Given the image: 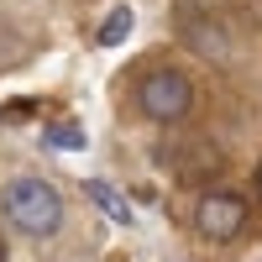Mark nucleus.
<instances>
[{
    "mask_svg": "<svg viewBox=\"0 0 262 262\" xmlns=\"http://www.w3.org/2000/svg\"><path fill=\"white\" fill-rule=\"evenodd\" d=\"M137 100H142V111H147L152 121H179V116H189L194 90H189V79H184L179 69H152V74L142 79Z\"/></svg>",
    "mask_w": 262,
    "mask_h": 262,
    "instance_id": "obj_2",
    "label": "nucleus"
},
{
    "mask_svg": "<svg viewBox=\"0 0 262 262\" xmlns=\"http://www.w3.org/2000/svg\"><path fill=\"white\" fill-rule=\"evenodd\" d=\"M48 142L53 147H84V131L79 126H48Z\"/></svg>",
    "mask_w": 262,
    "mask_h": 262,
    "instance_id": "obj_5",
    "label": "nucleus"
},
{
    "mask_svg": "<svg viewBox=\"0 0 262 262\" xmlns=\"http://www.w3.org/2000/svg\"><path fill=\"white\" fill-rule=\"evenodd\" d=\"M90 200H95L100 210H111V215H116V221H126V210L116 205V194H111V189H105V184H90Z\"/></svg>",
    "mask_w": 262,
    "mask_h": 262,
    "instance_id": "obj_6",
    "label": "nucleus"
},
{
    "mask_svg": "<svg viewBox=\"0 0 262 262\" xmlns=\"http://www.w3.org/2000/svg\"><path fill=\"white\" fill-rule=\"evenodd\" d=\"M126 32H131V11H126V6H116V11H111V21H105V32H100V42H105V48H116Z\"/></svg>",
    "mask_w": 262,
    "mask_h": 262,
    "instance_id": "obj_4",
    "label": "nucleus"
},
{
    "mask_svg": "<svg viewBox=\"0 0 262 262\" xmlns=\"http://www.w3.org/2000/svg\"><path fill=\"white\" fill-rule=\"evenodd\" d=\"M247 226V200L242 194H205L200 200V231L210 242H231Z\"/></svg>",
    "mask_w": 262,
    "mask_h": 262,
    "instance_id": "obj_3",
    "label": "nucleus"
},
{
    "mask_svg": "<svg viewBox=\"0 0 262 262\" xmlns=\"http://www.w3.org/2000/svg\"><path fill=\"white\" fill-rule=\"evenodd\" d=\"M6 215H11V226H21L27 236H53L63 226V200H58V189L42 184V179H16L6 189Z\"/></svg>",
    "mask_w": 262,
    "mask_h": 262,
    "instance_id": "obj_1",
    "label": "nucleus"
},
{
    "mask_svg": "<svg viewBox=\"0 0 262 262\" xmlns=\"http://www.w3.org/2000/svg\"><path fill=\"white\" fill-rule=\"evenodd\" d=\"M0 262H6V242H0Z\"/></svg>",
    "mask_w": 262,
    "mask_h": 262,
    "instance_id": "obj_7",
    "label": "nucleus"
},
{
    "mask_svg": "<svg viewBox=\"0 0 262 262\" xmlns=\"http://www.w3.org/2000/svg\"><path fill=\"white\" fill-rule=\"evenodd\" d=\"M257 189H262V168H257Z\"/></svg>",
    "mask_w": 262,
    "mask_h": 262,
    "instance_id": "obj_8",
    "label": "nucleus"
}]
</instances>
